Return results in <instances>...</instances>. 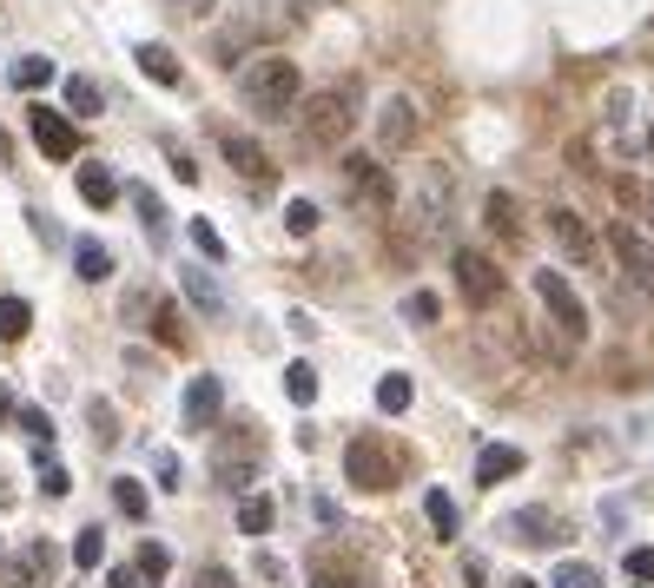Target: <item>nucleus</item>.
<instances>
[{"label":"nucleus","mask_w":654,"mask_h":588,"mask_svg":"<svg viewBox=\"0 0 654 588\" xmlns=\"http://www.w3.org/2000/svg\"><path fill=\"white\" fill-rule=\"evenodd\" d=\"M238 100L252 107L259 120H291L298 100H304L298 60H285V53H252V60H244V73H238Z\"/></svg>","instance_id":"obj_1"},{"label":"nucleus","mask_w":654,"mask_h":588,"mask_svg":"<svg viewBox=\"0 0 654 588\" xmlns=\"http://www.w3.org/2000/svg\"><path fill=\"white\" fill-rule=\"evenodd\" d=\"M298 107H304V113H298V139H304L311 152L344 146L351 126H357V87H324V93H311V100H298Z\"/></svg>","instance_id":"obj_2"},{"label":"nucleus","mask_w":654,"mask_h":588,"mask_svg":"<svg viewBox=\"0 0 654 588\" xmlns=\"http://www.w3.org/2000/svg\"><path fill=\"white\" fill-rule=\"evenodd\" d=\"M536 304H542V317H549V330H555V345L562 351H576L582 338H589V304L576 298V285H568L562 272H536Z\"/></svg>","instance_id":"obj_3"},{"label":"nucleus","mask_w":654,"mask_h":588,"mask_svg":"<svg viewBox=\"0 0 654 588\" xmlns=\"http://www.w3.org/2000/svg\"><path fill=\"white\" fill-rule=\"evenodd\" d=\"M338 173H344V192H351V205H357V212L383 218V212L397 205V186H390V165H377L370 152H351V159L338 165Z\"/></svg>","instance_id":"obj_4"},{"label":"nucleus","mask_w":654,"mask_h":588,"mask_svg":"<svg viewBox=\"0 0 654 588\" xmlns=\"http://www.w3.org/2000/svg\"><path fill=\"white\" fill-rule=\"evenodd\" d=\"M259 463H265V437L244 430V424H238V437H225V443L212 450V476H218L225 489H252V483H259Z\"/></svg>","instance_id":"obj_5"},{"label":"nucleus","mask_w":654,"mask_h":588,"mask_svg":"<svg viewBox=\"0 0 654 588\" xmlns=\"http://www.w3.org/2000/svg\"><path fill=\"white\" fill-rule=\"evenodd\" d=\"M450 272H456V291H463V304H476V311L503 304V272H496V259H489V251L463 245L456 259H450Z\"/></svg>","instance_id":"obj_6"},{"label":"nucleus","mask_w":654,"mask_h":588,"mask_svg":"<svg viewBox=\"0 0 654 588\" xmlns=\"http://www.w3.org/2000/svg\"><path fill=\"white\" fill-rule=\"evenodd\" d=\"M344 476H351L357 489H390V483H397V456H390V443L370 437V430L351 437V443H344Z\"/></svg>","instance_id":"obj_7"},{"label":"nucleus","mask_w":654,"mask_h":588,"mask_svg":"<svg viewBox=\"0 0 654 588\" xmlns=\"http://www.w3.org/2000/svg\"><path fill=\"white\" fill-rule=\"evenodd\" d=\"M608 251H615L621 278H628L634 291H647V298H654V238H647L641 225H608Z\"/></svg>","instance_id":"obj_8"},{"label":"nucleus","mask_w":654,"mask_h":588,"mask_svg":"<svg viewBox=\"0 0 654 588\" xmlns=\"http://www.w3.org/2000/svg\"><path fill=\"white\" fill-rule=\"evenodd\" d=\"M542 218H549V238H555V251H562L568 265H582V272H589V265L602 259V245H595V232H589V218H582L576 205H549Z\"/></svg>","instance_id":"obj_9"},{"label":"nucleus","mask_w":654,"mask_h":588,"mask_svg":"<svg viewBox=\"0 0 654 588\" xmlns=\"http://www.w3.org/2000/svg\"><path fill=\"white\" fill-rule=\"evenodd\" d=\"M27 126H34V146H40L47 159H73V152H79V126H73L60 107H47V100L27 107Z\"/></svg>","instance_id":"obj_10"},{"label":"nucleus","mask_w":654,"mask_h":588,"mask_svg":"<svg viewBox=\"0 0 654 588\" xmlns=\"http://www.w3.org/2000/svg\"><path fill=\"white\" fill-rule=\"evenodd\" d=\"M218 152H225V165H231V173L238 179H252V186H272V152L252 139V133H218Z\"/></svg>","instance_id":"obj_11"},{"label":"nucleus","mask_w":654,"mask_h":588,"mask_svg":"<svg viewBox=\"0 0 654 588\" xmlns=\"http://www.w3.org/2000/svg\"><path fill=\"white\" fill-rule=\"evenodd\" d=\"M179 416H186V430H212L218 416H225V384H218L212 371H205V377H192V384H186Z\"/></svg>","instance_id":"obj_12"},{"label":"nucleus","mask_w":654,"mask_h":588,"mask_svg":"<svg viewBox=\"0 0 654 588\" xmlns=\"http://www.w3.org/2000/svg\"><path fill=\"white\" fill-rule=\"evenodd\" d=\"M503 529H510L523 549H549V542H562V516L549 510V502H529V510H516Z\"/></svg>","instance_id":"obj_13"},{"label":"nucleus","mask_w":654,"mask_h":588,"mask_svg":"<svg viewBox=\"0 0 654 588\" xmlns=\"http://www.w3.org/2000/svg\"><path fill=\"white\" fill-rule=\"evenodd\" d=\"M377 146H383V152L417 146V107H411V100H383V107H377Z\"/></svg>","instance_id":"obj_14"},{"label":"nucleus","mask_w":654,"mask_h":588,"mask_svg":"<svg viewBox=\"0 0 654 588\" xmlns=\"http://www.w3.org/2000/svg\"><path fill=\"white\" fill-rule=\"evenodd\" d=\"M482 225H489V238H496L503 251H516L523 245V205H516V192H489L482 199Z\"/></svg>","instance_id":"obj_15"},{"label":"nucleus","mask_w":654,"mask_h":588,"mask_svg":"<svg viewBox=\"0 0 654 588\" xmlns=\"http://www.w3.org/2000/svg\"><path fill=\"white\" fill-rule=\"evenodd\" d=\"M311 588H370V575L351 555H338V549H317L311 555Z\"/></svg>","instance_id":"obj_16"},{"label":"nucleus","mask_w":654,"mask_h":588,"mask_svg":"<svg viewBox=\"0 0 654 588\" xmlns=\"http://www.w3.org/2000/svg\"><path fill=\"white\" fill-rule=\"evenodd\" d=\"M278 21H238V27H225L218 40H212V53H218V66H238V60H252V47H259V34H272Z\"/></svg>","instance_id":"obj_17"},{"label":"nucleus","mask_w":654,"mask_h":588,"mask_svg":"<svg viewBox=\"0 0 654 588\" xmlns=\"http://www.w3.org/2000/svg\"><path fill=\"white\" fill-rule=\"evenodd\" d=\"M523 463H529V456H523L516 443H489V450L476 456V483H482V489H496L503 476H523Z\"/></svg>","instance_id":"obj_18"},{"label":"nucleus","mask_w":654,"mask_h":588,"mask_svg":"<svg viewBox=\"0 0 654 588\" xmlns=\"http://www.w3.org/2000/svg\"><path fill=\"white\" fill-rule=\"evenodd\" d=\"M79 199H87L93 212H106V205L120 199V179H113V165H100V159H87V165H79Z\"/></svg>","instance_id":"obj_19"},{"label":"nucleus","mask_w":654,"mask_h":588,"mask_svg":"<svg viewBox=\"0 0 654 588\" xmlns=\"http://www.w3.org/2000/svg\"><path fill=\"white\" fill-rule=\"evenodd\" d=\"M73 272L87 278V285H106L113 278V251L100 238H73Z\"/></svg>","instance_id":"obj_20"},{"label":"nucleus","mask_w":654,"mask_h":588,"mask_svg":"<svg viewBox=\"0 0 654 588\" xmlns=\"http://www.w3.org/2000/svg\"><path fill=\"white\" fill-rule=\"evenodd\" d=\"M133 60H139V73H146V79H159V87H179V53H173V47L146 40V47H139Z\"/></svg>","instance_id":"obj_21"},{"label":"nucleus","mask_w":654,"mask_h":588,"mask_svg":"<svg viewBox=\"0 0 654 588\" xmlns=\"http://www.w3.org/2000/svg\"><path fill=\"white\" fill-rule=\"evenodd\" d=\"M53 568V549L47 542H34L21 562H8V588H40V575Z\"/></svg>","instance_id":"obj_22"},{"label":"nucleus","mask_w":654,"mask_h":588,"mask_svg":"<svg viewBox=\"0 0 654 588\" xmlns=\"http://www.w3.org/2000/svg\"><path fill=\"white\" fill-rule=\"evenodd\" d=\"M278 510H272V496H238V536H272Z\"/></svg>","instance_id":"obj_23"},{"label":"nucleus","mask_w":654,"mask_h":588,"mask_svg":"<svg viewBox=\"0 0 654 588\" xmlns=\"http://www.w3.org/2000/svg\"><path fill=\"white\" fill-rule=\"evenodd\" d=\"M179 285H186V298H192L205 317H218V311H225V291H218V278H212V272H179Z\"/></svg>","instance_id":"obj_24"},{"label":"nucleus","mask_w":654,"mask_h":588,"mask_svg":"<svg viewBox=\"0 0 654 588\" xmlns=\"http://www.w3.org/2000/svg\"><path fill=\"white\" fill-rule=\"evenodd\" d=\"M34 330V304L27 298H0V345H21Z\"/></svg>","instance_id":"obj_25"},{"label":"nucleus","mask_w":654,"mask_h":588,"mask_svg":"<svg viewBox=\"0 0 654 588\" xmlns=\"http://www.w3.org/2000/svg\"><path fill=\"white\" fill-rule=\"evenodd\" d=\"M411 377H403V371H390V377H377V410L383 416H403V410H411Z\"/></svg>","instance_id":"obj_26"},{"label":"nucleus","mask_w":654,"mask_h":588,"mask_svg":"<svg viewBox=\"0 0 654 588\" xmlns=\"http://www.w3.org/2000/svg\"><path fill=\"white\" fill-rule=\"evenodd\" d=\"M113 510L126 523H146V483L139 476H113Z\"/></svg>","instance_id":"obj_27"},{"label":"nucleus","mask_w":654,"mask_h":588,"mask_svg":"<svg viewBox=\"0 0 654 588\" xmlns=\"http://www.w3.org/2000/svg\"><path fill=\"white\" fill-rule=\"evenodd\" d=\"M87 424H93V443H100V450H113V443H120V410H113L106 397H93V403H87Z\"/></svg>","instance_id":"obj_28"},{"label":"nucleus","mask_w":654,"mask_h":588,"mask_svg":"<svg viewBox=\"0 0 654 588\" xmlns=\"http://www.w3.org/2000/svg\"><path fill=\"white\" fill-rule=\"evenodd\" d=\"M424 516H430V529H437L443 542H450V536L463 529V516H456V502H450L443 489H430V496H424Z\"/></svg>","instance_id":"obj_29"},{"label":"nucleus","mask_w":654,"mask_h":588,"mask_svg":"<svg viewBox=\"0 0 654 588\" xmlns=\"http://www.w3.org/2000/svg\"><path fill=\"white\" fill-rule=\"evenodd\" d=\"M100 113V87H93V79H66V120H93Z\"/></svg>","instance_id":"obj_30"},{"label":"nucleus","mask_w":654,"mask_h":588,"mask_svg":"<svg viewBox=\"0 0 654 588\" xmlns=\"http://www.w3.org/2000/svg\"><path fill=\"white\" fill-rule=\"evenodd\" d=\"M14 87H21V93H40V87H53V60H40V53L14 60Z\"/></svg>","instance_id":"obj_31"},{"label":"nucleus","mask_w":654,"mask_h":588,"mask_svg":"<svg viewBox=\"0 0 654 588\" xmlns=\"http://www.w3.org/2000/svg\"><path fill=\"white\" fill-rule=\"evenodd\" d=\"M133 212L146 218V232H152V245L166 238V205H159V192L152 186H133Z\"/></svg>","instance_id":"obj_32"},{"label":"nucleus","mask_w":654,"mask_h":588,"mask_svg":"<svg viewBox=\"0 0 654 588\" xmlns=\"http://www.w3.org/2000/svg\"><path fill=\"white\" fill-rule=\"evenodd\" d=\"M615 199H621V205H634V212L654 225V179H615Z\"/></svg>","instance_id":"obj_33"},{"label":"nucleus","mask_w":654,"mask_h":588,"mask_svg":"<svg viewBox=\"0 0 654 588\" xmlns=\"http://www.w3.org/2000/svg\"><path fill=\"white\" fill-rule=\"evenodd\" d=\"M152 330H159V345H186V317H179V304H152Z\"/></svg>","instance_id":"obj_34"},{"label":"nucleus","mask_w":654,"mask_h":588,"mask_svg":"<svg viewBox=\"0 0 654 588\" xmlns=\"http://www.w3.org/2000/svg\"><path fill=\"white\" fill-rule=\"evenodd\" d=\"M14 424H21L34 443H53V416H47V410H34V403H14Z\"/></svg>","instance_id":"obj_35"},{"label":"nucleus","mask_w":654,"mask_h":588,"mask_svg":"<svg viewBox=\"0 0 654 588\" xmlns=\"http://www.w3.org/2000/svg\"><path fill=\"white\" fill-rule=\"evenodd\" d=\"M73 562H79V568H100V562H106V536H100V529H79V536H73Z\"/></svg>","instance_id":"obj_36"},{"label":"nucleus","mask_w":654,"mask_h":588,"mask_svg":"<svg viewBox=\"0 0 654 588\" xmlns=\"http://www.w3.org/2000/svg\"><path fill=\"white\" fill-rule=\"evenodd\" d=\"M317 218H324V212H317L311 199H291V205H285V232H291V238H311Z\"/></svg>","instance_id":"obj_37"},{"label":"nucleus","mask_w":654,"mask_h":588,"mask_svg":"<svg viewBox=\"0 0 654 588\" xmlns=\"http://www.w3.org/2000/svg\"><path fill=\"white\" fill-rule=\"evenodd\" d=\"M285 397H291V403H317V371H311V364H291V371H285Z\"/></svg>","instance_id":"obj_38"},{"label":"nucleus","mask_w":654,"mask_h":588,"mask_svg":"<svg viewBox=\"0 0 654 588\" xmlns=\"http://www.w3.org/2000/svg\"><path fill=\"white\" fill-rule=\"evenodd\" d=\"M549 588H602V575H595L589 562H562V568L549 575Z\"/></svg>","instance_id":"obj_39"},{"label":"nucleus","mask_w":654,"mask_h":588,"mask_svg":"<svg viewBox=\"0 0 654 588\" xmlns=\"http://www.w3.org/2000/svg\"><path fill=\"white\" fill-rule=\"evenodd\" d=\"M186 238H192V245L205 251V259H212V265L225 259V238H218V225H212V218H192V225H186Z\"/></svg>","instance_id":"obj_40"},{"label":"nucleus","mask_w":654,"mask_h":588,"mask_svg":"<svg viewBox=\"0 0 654 588\" xmlns=\"http://www.w3.org/2000/svg\"><path fill=\"white\" fill-rule=\"evenodd\" d=\"M437 291H411V298H403V317H411V324H437Z\"/></svg>","instance_id":"obj_41"},{"label":"nucleus","mask_w":654,"mask_h":588,"mask_svg":"<svg viewBox=\"0 0 654 588\" xmlns=\"http://www.w3.org/2000/svg\"><path fill=\"white\" fill-rule=\"evenodd\" d=\"M166 568H173V549H166V542H146V549H139V575H152V581H159Z\"/></svg>","instance_id":"obj_42"},{"label":"nucleus","mask_w":654,"mask_h":588,"mask_svg":"<svg viewBox=\"0 0 654 588\" xmlns=\"http://www.w3.org/2000/svg\"><path fill=\"white\" fill-rule=\"evenodd\" d=\"M152 470H159V489H179V456H173V450H159Z\"/></svg>","instance_id":"obj_43"},{"label":"nucleus","mask_w":654,"mask_h":588,"mask_svg":"<svg viewBox=\"0 0 654 588\" xmlns=\"http://www.w3.org/2000/svg\"><path fill=\"white\" fill-rule=\"evenodd\" d=\"M40 489H47V496H66V489H73V476H66L60 463H40Z\"/></svg>","instance_id":"obj_44"},{"label":"nucleus","mask_w":654,"mask_h":588,"mask_svg":"<svg viewBox=\"0 0 654 588\" xmlns=\"http://www.w3.org/2000/svg\"><path fill=\"white\" fill-rule=\"evenodd\" d=\"M634 581H654V549H628V562H621Z\"/></svg>","instance_id":"obj_45"},{"label":"nucleus","mask_w":654,"mask_h":588,"mask_svg":"<svg viewBox=\"0 0 654 588\" xmlns=\"http://www.w3.org/2000/svg\"><path fill=\"white\" fill-rule=\"evenodd\" d=\"M212 8L218 0H173V14H186V21H212Z\"/></svg>","instance_id":"obj_46"},{"label":"nucleus","mask_w":654,"mask_h":588,"mask_svg":"<svg viewBox=\"0 0 654 588\" xmlns=\"http://www.w3.org/2000/svg\"><path fill=\"white\" fill-rule=\"evenodd\" d=\"M463 581H469V588H482V581H489V568H482V555H463Z\"/></svg>","instance_id":"obj_47"},{"label":"nucleus","mask_w":654,"mask_h":588,"mask_svg":"<svg viewBox=\"0 0 654 588\" xmlns=\"http://www.w3.org/2000/svg\"><path fill=\"white\" fill-rule=\"evenodd\" d=\"M199 588H238L231 568H199Z\"/></svg>","instance_id":"obj_48"},{"label":"nucleus","mask_w":654,"mask_h":588,"mask_svg":"<svg viewBox=\"0 0 654 588\" xmlns=\"http://www.w3.org/2000/svg\"><path fill=\"white\" fill-rule=\"evenodd\" d=\"M139 581H146L139 568H113V575H106V588H139Z\"/></svg>","instance_id":"obj_49"},{"label":"nucleus","mask_w":654,"mask_h":588,"mask_svg":"<svg viewBox=\"0 0 654 588\" xmlns=\"http://www.w3.org/2000/svg\"><path fill=\"white\" fill-rule=\"evenodd\" d=\"M0 416H14V390H8V377H0Z\"/></svg>","instance_id":"obj_50"},{"label":"nucleus","mask_w":654,"mask_h":588,"mask_svg":"<svg viewBox=\"0 0 654 588\" xmlns=\"http://www.w3.org/2000/svg\"><path fill=\"white\" fill-rule=\"evenodd\" d=\"M510 588H542V581H529V575H516V581H510Z\"/></svg>","instance_id":"obj_51"},{"label":"nucleus","mask_w":654,"mask_h":588,"mask_svg":"<svg viewBox=\"0 0 654 588\" xmlns=\"http://www.w3.org/2000/svg\"><path fill=\"white\" fill-rule=\"evenodd\" d=\"M647 34H654V14H647Z\"/></svg>","instance_id":"obj_52"},{"label":"nucleus","mask_w":654,"mask_h":588,"mask_svg":"<svg viewBox=\"0 0 654 588\" xmlns=\"http://www.w3.org/2000/svg\"><path fill=\"white\" fill-rule=\"evenodd\" d=\"M647 152H654V133H647Z\"/></svg>","instance_id":"obj_53"}]
</instances>
